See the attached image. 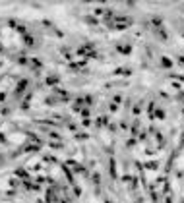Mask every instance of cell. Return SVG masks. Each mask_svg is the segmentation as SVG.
I'll use <instances>...</instances> for the list:
<instances>
[]
</instances>
